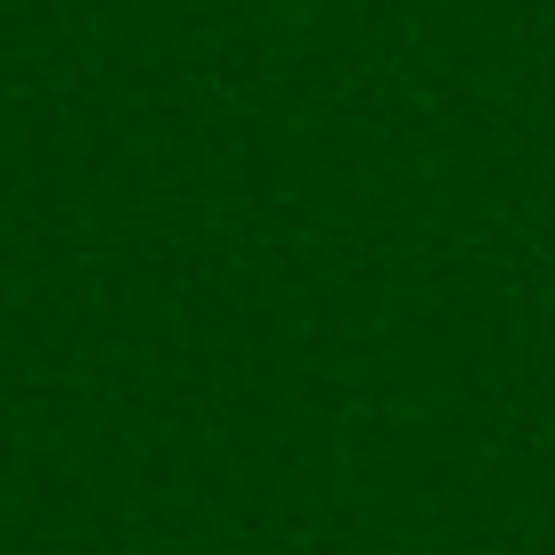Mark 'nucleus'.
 Returning a JSON list of instances; mask_svg holds the SVG:
<instances>
[]
</instances>
